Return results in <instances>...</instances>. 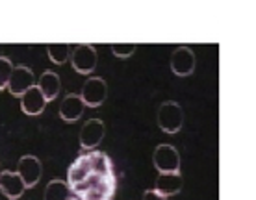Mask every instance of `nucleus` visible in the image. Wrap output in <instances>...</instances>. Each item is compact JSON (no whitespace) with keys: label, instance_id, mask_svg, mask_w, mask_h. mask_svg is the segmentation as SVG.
<instances>
[{"label":"nucleus","instance_id":"obj_1","mask_svg":"<svg viewBox=\"0 0 256 200\" xmlns=\"http://www.w3.org/2000/svg\"><path fill=\"white\" fill-rule=\"evenodd\" d=\"M67 186L78 200H112L117 188L112 158L98 150L78 156L69 167Z\"/></svg>","mask_w":256,"mask_h":200},{"label":"nucleus","instance_id":"obj_2","mask_svg":"<svg viewBox=\"0 0 256 200\" xmlns=\"http://www.w3.org/2000/svg\"><path fill=\"white\" fill-rule=\"evenodd\" d=\"M158 126L166 134H178L180 128L184 126V111L178 102L167 100L158 108Z\"/></svg>","mask_w":256,"mask_h":200},{"label":"nucleus","instance_id":"obj_3","mask_svg":"<svg viewBox=\"0 0 256 200\" xmlns=\"http://www.w3.org/2000/svg\"><path fill=\"white\" fill-rule=\"evenodd\" d=\"M152 163L160 175H178L180 154L173 145H158L152 154Z\"/></svg>","mask_w":256,"mask_h":200},{"label":"nucleus","instance_id":"obj_4","mask_svg":"<svg viewBox=\"0 0 256 200\" xmlns=\"http://www.w3.org/2000/svg\"><path fill=\"white\" fill-rule=\"evenodd\" d=\"M96 61H98V52L91 45H78L70 52V63L72 69L80 74H90L95 71Z\"/></svg>","mask_w":256,"mask_h":200},{"label":"nucleus","instance_id":"obj_5","mask_svg":"<svg viewBox=\"0 0 256 200\" xmlns=\"http://www.w3.org/2000/svg\"><path fill=\"white\" fill-rule=\"evenodd\" d=\"M106 95H108V85H106V82H104L102 78L93 76L82 85L80 98H82L84 106H90V108H98V106H102V104H104V100H106Z\"/></svg>","mask_w":256,"mask_h":200},{"label":"nucleus","instance_id":"obj_6","mask_svg":"<svg viewBox=\"0 0 256 200\" xmlns=\"http://www.w3.org/2000/svg\"><path fill=\"white\" fill-rule=\"evenodd\" d=\"M41 173H43V165L36 156H22L17 163V175L24 184V188H36L38 182L41 180Z\"/></svg>","mask_w":256,"mask_h":200},{"label":"nucleus","instance_id":"obj_7","mask_svg":"<svg viewBox=\"0 0 256 200\" xmlns=\"http://www.w3.org/2000/svg\"><path fill=\"white\" fill-rule=\"evenodd\" d=\"M36 85V76H34L32 69H28L24 65L13 67V72L8 82V89L13 97H22L26 91Z\"/></svg>","mask_w":256,"mask_h":200},{"label":"nucleus","instance_id":"obj_8","mask_svg":"<svg viewBox=\"0 0 256 200\" xmlns=\"http://www.w3.org/2000/svg\"><path fill=\"white\" fill-rule=\"evenodd\" d=\"M171 71L176 76H190L195 71V54L190 46H178L171 54Z\"/></svg>","mask_w":256,"mask_h":200},{"label":"nucleus","instance_id":"obj_9","mask_svg":"<svg viewBox=\"0 0 256 200\" xmlns=\"http://www.w3.org/2000/svg\"><path fill=\"white\" fill-rule=\"evenodd\" d=\"M104 132H106V128H104V123L100 119H90L80 132V147L86 150L96 149L104 139Z\"/></svg>","mask_w":256,"mask_h":200},{"label":"nucleus","instance_id":"obj_10","mask_svg":"<svg viewBox=\"0 0 256 200\" xmlns=\"http://www.w3.org/2000/svg\"><path fill=\"white\" fill-rule=\"evenodd\" d=\"M45 106H46V98L43 97V93L39 91L38 85L30 87L20 97V110L26 115H41L45 111Z\"/></svg>","mask_w":256,"mask_h":200},{"label":"nucleus","instance_id":"obj_11","mask_svg":"<svg viewBox=\"0 0 256 200\" xmlns=\"http://www.w3.org/2000/svg\"><path fill=\"white\" fill-rule=\"evenodd\" d=\"M82 113H84V102L82 98H80V95L70 93L60 104V117L64 121H67V123H76L78 119L82 117Z\"/></svg>","mask_w":256,"mask_h":200},{"label":"nucleus","instance_id":"obj_12","mask_svg":"<svg viewBox=\"0 0 256 200\" xmlns=\"http://www.w3.org/2000/svg\"><path fill=\"white\" fill-rule=\"evenodd\" d=\"M0 189H2L12 200H15V199H19V197H22V191H24L26 188L17 173L4 171V173L0 175Z\"/></svg>","mask_w":256,"mask_h":200},{"label":"nucleus","instance_id":"obj_13","mask_svg":"<svg viewBox=\"0 0 256 200\" xmlns=\"http://www.w3.org/2000/svg\"><path fill=\"white\" fill-rule=\"evenodd\" d=\"M180 189H182V176L180 175H160L156 178L154 191L160 193L162 197H166V199L178 195Z\"/></svg>","mask_w":256,"mask_h":200},{"label":"nucleus","instance_id":"obj_14","mask_svg":"<svg viewBox=\"0 0 256 200\" xmlns=\"http://www.w3.org/2000/svg\"><path fill=\"white\" fill-rule=\"evenodd\" d=\"M39 91L43 93V97L46 98V102H52L54 98L60 95V89H62V82H60V76L56 72L45 71L41 76H39Z\"/></svg>","mask_w":256,"mask_h":200},{"label":"nucleus","instance_id":"obj_15","mask_svg":"<svg viewBox=\"0 0 256 200\" xmlns=\"http://www.w3.org/2000/svg\"><path fill=\"white\" fill-rule=\"evenodd\" d=\"M70 189L67 186V182L64 180H52L46 184L45 195L43 200H69Z\"/></svg>","mask_w":256,"mask_h":200},{"label":"nucleus","instance_id":"obj_16","mask_svg":"<svg viewBox=\"0 0 256 200\" xmlns=\"http://www.w3.org/2000/svg\"><path fill=\"white\" fill-rule=\"evenodd\" d=\"M46 52H48V58H50L54 63L62 65L70 58V52L72 50H70V46L65 45V43H56V45L46 46Z\"/></svg>","mask_w":256,"mask_h":200},{"label":"nucleus","instance_id":"obj_17","mask_svg":"<svg viewBox=\"0 0 256 200\" xmlns=\"http://www.w3.org/2000/svg\"><path fill=\"white\" fill-rule=\"evenodd\" d=\"M12 72H13L12 59L6 58V56H0V91L8 87V82H10Z\"/></svg>","mask_w":256,"mask_h":200},{"label":"nucleus","instance_id":"obj_18","mask_svg":"<svg viewBox=\"0 0 256 200\" xmlns=\"http://www.w3.org/2000/svg\"><path fill=\"white\" fill-rule=\"evenodd\" d=\"M138 46L134 43H112V52L116 54L117 58H130L132 54L136 52Z\"/></svg>","mask_w":256,"mask_h":200},{"label":"nucleus","instance_id":"obj_19","mask_svg":"<svg viewBox=\"0 0 256 200\" xmlns=\"http://www.w3.org/2000/svg\"><path fill=\"white\" fill-rule=\"evenodd\" d=\"M143 200H167V199L166 197H162L160 193H156L154 189H148V191L143 193Z\"/></svg>","mask_w":256,"mask_h":200},{"label":"nucleus","instance_id":"obj_20","mask_svg":"<svg viewBox=\"0 0 256 200\" xmlns=\"http://www.w3.org/2000/svg\"><path fill=\"white\" fill-rule=\"evenodd\" d=\"M0 200H12V199H10V197H8V195L4 193L2 189H0Z\"/></svg>","mask_w":256,"mask_h":200},{"label":"nucleus","instance_id":"obj_21","mask_svg":"<svg viewBox=\"0 0 256 200\" xmlns=\"http://www.w3.org/2000/svg\"><path fill=\"white\" fill-rule=\"evenodd\" d=\"M69 200H78V199H69Z\"/></svg>","mask_w":256,"mask_h":200}]
</instances>
